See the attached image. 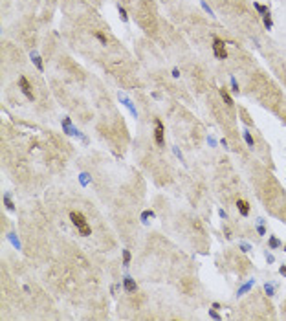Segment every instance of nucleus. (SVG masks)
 <instances>
[{
    "label": "nucleus",
    "mask_w": 286,
    "mask_h": 321,
    "mask_svg": "<svg viewBox=\"0 0 286 321\" xmlns=\"http://www.w3.org/2000/svg\"><path fill=\"white\" fill-rule=\"evenodd\" d=\"M237 207H238V211H240V215H242V217H246L248 213H249L248 202H244V200H238V202H237Z\"/></svg>",
    "instance_id": "nucleus-5"
},
{
    "label": "nucleus",
    "mask_w": 286,
    "mask_h": 321,
    "mask_svg": "<svg viewBox=\"0 0 286 321\" xmlns=\"http://www.w3.org/2000/svg\"><path fill=\"white\" fill-rule=\"evenodd\" d=\"M220 95H222V99H224V101H226V105H229V106L233 105V99L229 97V94L226 92V88H220Z\"/></svg>",
    "instance_id": "nucleus-7"
},
{
    "label": "nucleus",
    "mask_w": 286,
    "mask_h": 321,
    "mask_svg": "<svg viewBox=\"0 0 286 321\" xmlns=\"http://www.w3.org/2000/svg\"><path fill=\"white\" fill-rule=\"evenodd\" d=\"M231 86H233V92H238V84L235 79H231Z\"/></svg>",
    "instance_id": "nucleus-17"
},
{
    "label": "nucleus",
    "mask_w": 286,
    "mask_h": 321,
    "mask_svg": "<svg viewBox=\"0 0 286 321\" xmlns=\"http://www.w3.org/2000/svg\"><path fill=\"white\" fill-rule=\"evenodd\" d=\"M284 248H286V246H284Z\"/></svg>",
    "instance_id": "nucleus-21"
},
{
    "label": "nucleus",
    "mask_w": 286,
    "mask_h": 321,
    "mask_svg": "<svg viewBox=\"0 0 286 321\" xmlns=\"http://www.w3.org/2000/svg\"><path fill=\"white\" fill-rule=\"evenodd\" d=\"M70 218H72V222H73V226H75L77 229H79V233L81 235H90V228H88V224H86V220H84V217L81 215V213H70Z\"/></svg>",
    "instance_id": "nucleus-1"
},
{
    "label": "nucleus",
    "mask_w": 286,
    "mask_h": 321,
    "mask_svg": "<svg viewBox=\"0 0 286 321\" xmlns=\"http://www.w3.org/2000/svg\"><path fill=\"white\" fill-rule=\"evenodd\" d=\"M213 51H215V55H217L218 59H226V57H227L226 44H224V40H220V39H215V40H213Z\"/></svg>",
    "instance_id": "nucleus-2"
},
{
    "label": "nucleus",
    "mask_w": 286,
    "mask_h": 321,
    "mask_svg": "<svg viewBox=\"0 0 286 321\" xmlns=\"http://www.w3.org/2000/svg\"><path fill=\"white\" fill-rule=\"evenodd\" d=\"M123 262H125V264H130V253L127 251V250H123Z\"/></svg>",
    "instance_id": "nucleus-11"
},
{
    "label": "nucleus",
    "mask_w": 286,
    "mask_h": 321,
    "mask_svg": "<svg viewBox=\"0 0 286 321\" xmlns=\"http://www.w3.org/2000/svg\"><path fill=\"white\" fill-rule=\"evenodd\" d=\"M123 283H125V290L127 292H136V283L130 279V277H125Z\"/></svg>",
    "instance_id": "nucleus-6"
},
{
    "label": "nucleus",
    "mask_w": 286,
    "mask_h": 321,
    "mask_svg": "<svg viewBox=\"0 0 286 321\" xmlns=\"http://www.w3.org/2000/svg\"><path fill=\"white\" fill-rule=\"evenodd\" d=\"M31 59L35 61V64H37V68L39 70H42V62H40V59H39V55H35V53H31Z\"/></svg>",
    "instance_id": "nucleus-10"
},
{
    "label": "nucleus",
    "mask_w": 286,
    "mask_h": 321,
    "mask_svg": "<svg viewBox=\"0 0 286 321\" xmlns=\"http://www.w3.org/2000/svg\"><path fill=\"white\" fill-rule=\"evenodd\" d=\"M119 15H121V20H129V17H127V11H125L121 6H119Z\"/></svg>",
    "instance_id": "nucleus-14"
},
{
    "label": "nucleus",
    "mask_w": 286,
    "mask_h": 321,
    "mask_svg": "<svg viewBox=\"0 0 286 321\" xmlns=\"http://www.w3.org/2000/svg\"><path fill=\"white\" fill-rule=\"evenodd\" d=\"M270 246H271V248H279L281 242H279L277 239H275V237H271V239H270Z\"/></svg>",
    "instance_id": "nucleus-13"
},
{
    "label": "nucleus",
    "mask_w": 286,
    "mask_h": 321,
    "mask_svg": "<svg viewBox=\"0 0 286 321\" xmlns=\"http://www.w3.org/2000/svg\"><path fill=\"white\" fill-rule=\"evenodd\" d=\"M255 7H257V11H259V13H262V15H266V13H268V7H266V6H260V4H257V2H255Z\"/></svg>",
    "instance_id": "nucleus-8"
},
{
    "label": "nucleus",
    "mask_w": 286,
    "mask_h": 321,
    "mask_svg": "<svg viewBox=\"0 0 286 321\" xmlns=\"http://www.w3.org/2000/svg\"><path fill=\"white\" fill-rule=\"evenodd\" d=\"M279 272H281V273H284V275H286V266H281V270H279Z\"/></svg>",
    "instance_id": "nucleus-20"
},
{
    "label": "nucleus",
    "mask_w": 286,
    "mask_h": 321,
    "mask_svg": "<svg viewBox=\"0 0 286 321\" xmlns=\"http://www.w3.org/2000/svg\"><path fill=\"white\" fill-rule=\"evenodd\" d=\"M18 84H20V90H22V94L26 95L29 101H33V92H31V86H29V83H28V79H26L24 75L18 77Z\"/></svg>",
    "instance_id": "nucleus-3"
},
{
    "label": "nucleus",
    "mask_w": 286,
    "mask_h": 321,
    "mask_svg": "<svg viewBox=\"0 0 286 321\" xmlns=\"http://www.w3.org/2000/svg\"><path fill=\"white\" fill-rule=\"evenodd\" d=\"M95 37H97L99 40H101V44H107V37H105L101 31H95Z\"/></svg>",
    "instance_id": "nucleus-12"
},
{
    "label": "nucleus",
    "mask_w": 286,
    "mask_h": 321,
    "mask_svg": "<svg viewBox=\"0 0 286 321\" xmlns=\"http://www.w3.org/2000/svg\"><path fill=\"white\" fill-rule=\"evenodd\" d=\"M266 288V292H268V295H273V284H266L264 286Z\"/></svg>",
    "instance_id": "nucleus-15"
},
{
    "label": "nucleus",
    "mask_w": 286,
    "mask_h": 321,
    "mask_svg": "<svg viewBox=\"0 0 286 321\" xmlns=\"http://www.w3.org/2000/svg\"><path fill=\"white\" fill-rule=\"evenodd\" d=\"M264 24H266L268 28H271V18H270L268 15H264Z\"/></svg>",
    "instance_id": "nucleus-16"
},
{
    "label": "nucleus",
    "mask_w": 286,
    "mask_h": 321,
    "mask_svg": "<svg viewBox=\"0 0 286 321\" xmlns=\"http://www.w3.org/2000/svg\"><path fill=\"white\" fill-rule=\"evenodd\" d=\"M244 140H246V143H248L249 147H253V138H251V134H249L248 130L244 132Z\"/></svg>",
    "instance_id": "nucleus-9"
},
{
    "label": "nucleus",
    "mask_w": 286,
    "mask_h": 321,
    "mask_svg": "<svg viewBox=\"0 0 286 321\" xmlns=\"http://www.w3.org/2000/svg\"><path fill=\"white\" fill-rule=\"evenodd\" d=\"M154 125H156V130H154V140H156V143L158 145H163V125H162V121L160 119H156L154 121Z\"/></svg>",
    "instance_id": "nucleus-4"
},
{
    "label": "nucleus",
    "mask_w": 286,
    "mask_h": 321,
    "mask_svg": "<svg viewBox=\"0 0 286 321\" xmlns=\"http://www.w3.org/2000/svg\"><path fill=\"white\" fill-rule=\"evenodd\" d=\"M259 233H260V235H264V233H266V229H264V226H259Z\"/></svg>",
    "instance_id": "nucleus-19"
},
{
    "label": "nucleus",
    "mask_w": 286,
    "mask_h": 321,
    "mask_svg": "<svg viewBox=\"0 0 286 321\" xmlns=\"http://www.w3.org/2000/svg\"><path fill=\"white\" fill-rule=\"evenodd\" d=\"M4 200H6V204H7V207H9V209H13V204H11V200H9V196H6Z\"/></svg>",
    "instance_id": "nucleus-18"
}]
</instances>
